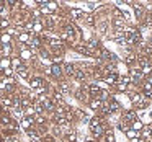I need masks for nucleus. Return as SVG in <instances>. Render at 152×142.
<instances>
[{"label": "nucleus", "instance_id": "1", "mask_svg": "<svg viewBox=\"0 0 152 142\" xmlns=\"http://www.w3.org/2000/svg\"><path fill=\"white\" fill-rule=\"evenodd\" d=\"M28 82H30V87L33 90H39V92H43L44 88H46V80L43 79V77H31L30 80H28Z\"/></svg>", "mask_w": 152, "mask_h": 142}, {"label": "nucleus", "instance_id": "2", "mask_svg": "<svg viewBox=\"0 0 152 142\" xmlns=\"http://www.w3.org/2000/svg\"><path fill=\"white\" fill-rule=\"evenodd\" d=\"M132 8H134V13H136V18L139 21H144L145 17H147V10L142 4H132Z\"/></svg>", "mask_w": 152, "mask_h": 142}, {"label": "nucleus", "instance_id": "3", "mask_svg": "<svg viewBox=\"0 0 152 142\" xmlns=\"http://www.w3.org/2000/svg\"><path fill=\"white\" fill-rule=\"evenodd\" d=\"M136 119H137V111H136V109H128V111H124L121 116V121L128 122L129 126H131Z\"/></svg>", "mask_w": 152, "mask_h": 142}, {"label": "nucleus", "instance_id": "4", "mask_svg": "<svg viewBox=\"0 0 152 142\" xmlns=\"http://www.w3.org/2000/svg\"><path fill=\"white\" fill-rule=\"evenodd\" d=\"M108 129H110V127H108V124H106V121H105L102 126L92 129V137H95L96 141H98V139H102V137H105V132L108 131Z\"/></svg>", "mask_w": 152, "mask_h": 142}, {"label": "nucleus", "instance_id": "5", "mask_svg": "<svg viewBox=\"0 0 152 142\" xmlns=\"http://www.w3.org/2000/svg\"><path fill=\"white\" fill-rule=\"evenodd\" d=\"M51 75L54 77V79H62L64 77V69H62V66L61 64H51Z\"/></svg>", "mask_w": 152, "mask_h": 142}, {"label": "nucleus", "instance_id": "6", "mask_svg": "<svg viewBox=\"0 0 152 142\" xmlns=\"http://www.w3.org/2000/svg\"><path fill=\"white\" fill-rule=\"evenodd\" d=\"M124 64L134 67L136 64H137V54H136L134 51H128V52L124 54Z\"/></svg>", "mask_w": 152, "mask_h": 142}, {"label": "nucleus", "instance_id": "7", "mask_svg": "<svg viewBox=\"0 0 152 142\" xmlns=\"http://www.w3.org/2000/svg\"><path fill=\"white\" fill-rule=\"evenodd\" d=\"M103 82H105L106 85H111V87H115L116 83L119 82V74L116 72V70H115V72H110L108 75H106L105 79H103Z\"/></svg>", "mask_w": 152, "mask_h": 142}, {"label": "nucleus", "instance_id": "8", "mask_svg": "<svg viewBox=\"0 0 152 142\" xmlns=\"http://www.w3.org/2000/svg\"><path fill=\"white\" fill-rule=\"evenodd\" d=\"M129 98H131V101H132V105H134V106H137V105H141L142 101H145L144 93H142V92H131V93H129Z\"/></svg>", "mask_w": 152, "mask_h": 142}, {"label": "nucleus", "instance_id": "9", "mask_svg": "<svg viewBox=\"0 0 152 142\" xmlns=\"http://www.w3.org/2000/svg\"><path fill=\"white\" fill-rule=\"evenodd\" d=\"M62 69H64V75L69 77V79H72L74 74H75V70H77V67H75V64L66 62V64H62Z\"/></svg>", "mask_w": 152, "mask_h": 142}, {"label": "nucleus", "instance_id": "10", "mask_svg": "<svg viewBox=\"0 0 152 142\" xmlns=\"http://www.w3.org/2000/svg\"><path fill=\"white\" fill-rule=\"evenodd\" d=\"M20 126H21V127H23L26 132L31 131V129L34 127V118H26V116H25V118L20 121Z\"/></svg>", "mask_w": 152, "mask_h": 142}, {"label": "nucleus", "instance_id": "11", "mask_svg": "<svg viewBox=\"0 0 152 142\" xmlns=\"http://www.w3.org/2000/svg\"><path fill=\"white\" fill-rule=\"evenodd\" d=\"M2 105H4L5 108H13L15 106V98L12 95H4L2 96Z\"/></svg>", "mask_w": 152, "mask_h": 142}, {"label": "nucleus", "instance_id": "12", "mask_svg": "<svg viewBox=\"0 0 152 142\" xmlns=\"http://www.w3.org/2000/svg\"><path fill=\"white\" fill-rule=\"evenodd\" d=\"M103 122H105L103 118H100V116H93V118H90L88 126H90V129H95V127H98V126H102Z\"/></svg>", "mask_w": 152, "mask_h": 142}, {"label": "nucleus", "instance_id": "13", "mask_svg": "<svg viewBox=\"0 0 152 142\" xmlns=\"http://www.w3.org/2000/svg\"><path fill=\"white\" fill-rule=\"evenodd\" d=\"M69 13H70V18H72V20H80V18H85V13H83L82 8H72Z\"/></svg>", "mask_w": 152, "mask_h": 142}, {"label": "nucleus", "instance_id": "14", "mask_svg": "<svg viewBox=\"0 0 152 142\" xmlns=\"http://www.w3.org/2000/svg\"><path fill=\"white\" fill-rule=\"evenodd\" d=\"M34 54L31 49H28V47H23V49L20 51V59L21 60H28V59H33Z\"/></svg>", "mask_w": 152, "mask_h": 142}, {"label": "nucleus", "instance_id": "15", "mask_svg": "<svg viewBox=\"0 0 152 142\" xmlns=\"http://www.w3.org/2000/svg\"><path fill=\"white\" fill-rule=\"evenodd\" d=\"M102 105H103V101L98 100V98H90L88 100V106L93 109V111H98V109L102 108Z\"/></svg>", "mask_w": 152, "mask_h": 142}, {"label": "nucleus", "instance_id": "16", "mask_svg": "<svg viewBox=\"0 0 152 142\" xmlns=\"http://www.w3.org/2000/svg\"><path fill=\"white\" fill-rule=\"evenodd\" d=\"M74 49H75L77 52L83 54V56H92V52L88 51V47H87V44H74Z\"/></svg>", "mask_w": 152, "mask_h": 142}, {"label": "nucleus", "instance_id": "17", "mask_svg": "<svg viewBox=\"0 0 152 142\" xmlns=\"http://www.w3.org/2000/svg\"><path fill=\"white\" fill-rule=\"evenodd\" d=\"M72 79L77 80V82H83V80H87V75H85V72H83L82 69H79V67H77V70H75V74H74Z\"/></svg>", "mask_w": 152, "mask_h": 142}, {"label": "nucleus", "instance_id": "18", "mask_svg": "<svg viewBox=\"0 0 152 142\" xmlns=\"http://www.w3.org/2000/svg\"><path fill=\"white\" fill-rule=\"evenodd\" d=\"M18 41H20V44H30V41H31L30 33H26V31L20 33V34H18Z\"/></svg>", "mask_w": 152, "mask_h": 142}, {"label": "nucleus", "instance_id": "19", "mask_svg": "<svg viewBox=\"0 0 152 142\" xmlns=\"http://www.w3.org/2000/svg\"><path fill=\"white\" fill-rule=\"evenodd\" d=\"M108 106H110V109H111V113H116V111H119V109H121V105H119L115 98H110L108 100Z\"/></svg>", "mask_w": 152, "mask_h": 142}, {"label": "nucleus", "instance_id": "20", "mask_svg": "<svg viewBox=\"0 0 152 142\" xmlns=\"http://www.w3.org/2000/svg\"><path fill=\"white\" fill-rule=\"evenodd\" d=\"M144 127H145V126H144V122H142L139 118H137V119H136V121L131 124V129H132V131H136V132H141Z\"/></svg>", "mask_w": 152, "mask_h": 142}, {"label": "nucleus", "instance_id": "21", "mask_svg": "<svg viewBox=\"0 0 152 142\" xmlns=\"http://www.w3.org/2000/svg\"><path fill=\"white\" fill-rule=\"evenodd\" d=\"M10 67H12V59L10 57H2V59H0V70L10 69Z\"/></svg>", "mask_w": 152, "mask_h": 142}, {"label": "nucleus", "instance_id": "22", "mask_svg": "<svg viewBox=\"0 0 152 142\" xmlns=\"http://www.w3.org/2000/svg\"><path fill=\"white\" fill-rule=\"evenodd\" d=\"M18 75H20L23 80H30V79H31V77H30V72H28V67H26V66H23V67H20V69H18Z\"/></svg>", "mask_w": 152, "mask_h": 142}, {"label": "nucleus", "instance_id": "23", "mask_svg": "<svg viewBox=\"0 0 152 142\" xmlns=\"http://www.w3.org/2000/svg\"><path fill=\"white\" fill-rule=\"evenodd\" d=\"M142 93H144V95L152 93V82L151 80H144V82H142Z\"/></svg>", "mask_w": 152, "mask_h": 142}, {"label": "nucleus", "instance_id": "24", "mask_svg": "<svg viewBox=\"0 0 152 142\" xmlns=\"http://www.w3.org/2000/svg\"><path fill=\"white\" fill-rule=\"evenodd\" d=\"M33 33L34 34H41L43 33V23H41L39 20H33Z\"/></svg>", "mask_w": 152, "mask_h": 142}, {"label": "nucleus", "instance_id": "25", "mask_svg": "<svg viewBox=\"0 0 152 142\" xmlns=\"http://www.w3.org/2000/svg\"><path fill=\"white\" fill-rule=\"evenodd\" d=\"M25 64H23V60L20 59V56L18 57H12V69H20V67H23Z\"/></svg>", "mask_w": 152, "mask_h": 142}, {"label": "nucleus", "instance_id": "26", "mask_svg": "<svg viewBox=\"0 0 152 142\" xmlns=\"http://www.w3.org/2000/svg\"><path fill=\"white\" fill-rule=\"evenodd\" d=\"M105 142H116V137H115V132H113V129H108V131L105 132Z\"/></svg>", "mask_w": 152, "mask_h": 142}, {"label": "nucleus", "instance_id": "27", "mask_svg": "<svg viewBox=\"0 0 152 142\" xmlns=\"http://www.w3.org/2000/svg\"><path fill=\"white\" fill-rule=\"evenodd\" d=\"M59 88H61V93H69V90H70V85H69V82H67V80H61V83H59Z\"/></svg>", "mask_w": 152, "mask_h": 142}, {"label": "nucleus", "instance_id": "28", "mask_svg": "<svg viewBox=\"0 0 152 142\" xmlns=\"http://www.w3.org/2000/svg\"><path fill=\"white\" fill-rule=\"evenodd\" d=\"M30 47H41V38L39 36H34V38H31V41H30V44H28Z\"/></svg>", "mask_w": 152, "mask_h": 142}, {"label": "nucleus", "instance_id": "29", "mask_svg": "<svg viewBox=\"0 0 152 142\" xmlns=\"http://www.w3.org/2000/svg\"><path fill=\"white\" fill-rule=\"evenodd\" d=\"M0 52H2V56H4V57H8V56L12 54V46H10V44H5V46H2Z\"/></svg>", "mask_w": 152, "mask_h": 142}, {"label": "nucleus", "instance_id": "30", "mask_svg": "<svg viewBox=\"0 0 152 142\" xmlns=\"http://www.w3.org/2000/svg\"><path fill=\"white\" fill-rule=\"evenodd\" d=\"M126 137L131 141V139H136V137H141V132H136V131H132V129H129L128 132H126Z\"/></svg>", "mask_w": 152, "mask_h": 142}, {"label": "nucleus", "instance_id": "31", "mask_svg": "<svg viewBox=\"0 0 152 142\" xmlns=\"http://www.w3.org/2000/svg\"><path fill=\"white\" fill-rule=\"evenodd\" d=\"M57 8H59V5L56 2H48V10L51 12V15H54V12H57Z\"/></svg>", "mask_w": 152, "mask_h": 142}, {"label": "nucleus", "instance_id": "32", "mask_svg": "<svg viewBox=\"0 0 152 142\" xmlns=\"http://www.w3.org/2000/svg\"><path fill=\"white\" fill-rule=\"evenodd\" d=\"M83 20H85V23L88 25V26H93V25H95V17H93V15H90V13H87Z\"/></svg>", "mask_w": 152, "mask_h": 142}, {"label": "nucleus", "instance_id": "33", "mask_svg": "<svg viewBox=\"0 0 152 142\" xmlns=\"http://www.w3.org/2000/svg\"><path fill=\"white\" fill-rule=\"evenodd\" d=\"M115 88L118 90V92H128L129 85H126V83H121V82H118V83L115 85Z\"/></svg>", "mask_w": 152, "mask_h": 142}, {"label": "nucleus", "instance_id": "34", "mask_svg": "<svg viewBox=\"0 0 152 142\" xmlns=\"http://www.w3.org/2000/svg\"><path fill=\"white\" fill-rule=\"evenodd\" d=\"M53 101L61 105V101H62V93H61V92H54L53 93Z\"/></svg>", "mask_w": 152, "mask_h": 142}, {"label": "nucleus", "instance_id": "35", "mask_svg": "<svg viewBox=\"0 0 152 142\" xmlns=\"http://www.w3.org/2000/svg\"><path fill=\"white\" fill-rule=\"evenodd\" d=\"M66 139H67V142H77V132H67Z\"/></svg>", "mask_w": 152, "mask_h": 142}, {"label": "nucleus", "instance_id": "36", "mask_svg": "<svg viewBox=\"0 0 152 142\" xmlns=\"http://www.w3.org/2000/svg\"><path fill=\"white\" fill-rule=\"evenodd\" d=\"M0 28H2V30H8V28H10V21H8L7 18H0Z\"/></svg>", "mask_w": 152, "mask_h": 142}, {"label": "nucleus", "instance_id": "37", "mask_svg": "<svg viewBox=\"0 0 152 142\" xmlns=\"http://www.w3.org/2000/svg\"><path fill=\"white\" fill-rule=\"evenodd\" d=\"M10 43H12V36L8 33H4L2 34V44L5 46V44H10Z\"/></svg>", "mask_w": 152, "mask_h": 142}, {"label": "nucleus", "instance_id": "38", "mask_svg": "<svg viewBox=\"0 0 152 142\" xmlns=\"http://www.w3.org/2000/svg\"><path fill=\"white\" fill-rule=\"evenodd\" d=\"M41 142H54V137L53 135H44V137L41 139Z\"/></svg>", "mask_w": 152, "mask_h": 142}, {"label": "nucleus", "instance_id": "39", "mask_svg": "<svg viewBox=\"0 0 152 142\" xmlns=\"http://www.w3.org/2000/svg\"><path fill=\"white\" fill-rule=\"evenodd\" d=\"M129 142H147L145 139H142V137H136V139H131Z\"/></svg>", "mask_w": 152, "mask_h": 142}, {"label": "nucleus", "instance_id": "40", "mask_svg": "<svg viewBox=\"0 0 152 142\" xmlns=\"http://www.w3.org/2000/svg\"><path fill=\"white\" fill-rule=\"evenodd\" d=\"M85 142H98V141H96L95 137H87V139H85Z\"/></svg>", "mask_w": 152, "mask_h": 142}, {"label": "nucleus", "instance_id": "41", "mask_svg": "<svg viewBox=\"0 0 152 142\" xmlns=\"http://www.w3.org/2000/svg\"><path fill=\"white\" fill-rule=\"evenodd\" d=\"M4 116V109H2V105H0V118Z\"/></svg>", "mask_w": 152, "mask_h": 142}, {"label": "nucleus", "instance_id": "42", "mask_svg": "<svg viewBox=\"0 0 152 142\" xmlns=\"http://www.w3.org/2000/svg\"><path fill=\"white\" fill-rule=\"evenodd\" d=\"M2 46H4V44H2V34H0V49H2Z\"/></svg>", "mask_w": 152, "mask_h": 142}, {"label": "nucleus", "instance_id": "43", "mask_svg": "<svg viewBox=\"0 0 152 142\" xmlns=\"http://www.w3.org/2000/svg\"><path fill=\"white\" fill-rule=\"evenodd\" d=\"M0 142H2V141H0Z\"/></svg>", "mask_w": 152, "mask_h": 142}]
</instances>
